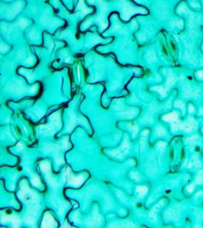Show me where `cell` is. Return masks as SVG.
I'll list each match as a JSON object with an SVG mask.
<instances>
[{"instance_id": "2", "label": "cell", "mask_w": 203, "mask_h": 228, "mask_svg": "<svg viewBox=\"0 0 203 228\" xmlns=\"http://www.w3.org/2000/svg\"><path fill=\"white\" fill-rule=\"evenodd\" d=\"M22 6H23L22 2L19 1V2H16L15 4H14V5L11 8H9V10L7 11V15L8 17L11 18L15 16V15H16V14H17V13L20 11V10L22 9Z\"/></svg>"}, {"instance_id": "7", "label": "cell", "mask_w": 203, "mask_h": 228, "mask_svg": "<svg viewBox=\"0 0 203 228\" xmlns=\"http://www.w3.org/2000/svg\"><path fill=\"white\" fill-rule=\"evenodd\" d=\"M78 78H79V81H80V71H79V66L78 67Z\"/></svg>"}, {"instance_id": "8", "label": "cell", "mask_w": 203, "mask_h": 228, "mask_svg": "<svg viewBox=\"0 0 203 228\" xmlns=\"http://www.w3.org/2000/svg\"><path fill=\"white\" fill-rule=\"evenodd\" d=\"M35 89H36V87H33L32 89H31V92H33V91H34L35 90Z\"/></svg>"}, {"instance_id": "3", "label": "cell", "mask_w": 203, "mask_h": 228, "mask_svg": "<svg viewBox=\"0 0 203 228\" xmlns=\"http://www.w3.org/2000/svg\"><path fill=\"white\" fill-rule=\"evenodd\" d=\"M77 10H78V13L82 16L86 15L89 13H91L92 10L89 8H87L85 5V4L83 0H79V2L78 3V7H77Z\"/></svg>"}, {"instance_id": "1", "label": "cell", "mask_w": 203, "mask_h": 228, "mask_svg": "<svg viewBox=\"0 0 203 228\" xmlns=\"http://www.w3.org/2000/svg\"><path fill=\"white\" fill-rule=\"evenodd\" d=\"M89 2H94L95 1L98 2V4H99V6L101 7V15H99V17L98 18V20L99 21V23L101 24V29H104V28H106L107 24L106 23H105V21H104V13L106 11L107 9V5L103 0H89Z\"/></svg>"}, {"instance_id": "6", "label": "cell", "mask_w": 203, "mask_h": 228, "mask_svg": "<svg viewBox=\"0 0 203 228\" xmlns=\"http://www.w3.org/2000/svg\"><path fill=\"white\" fill-rule=\"evenodd\" d=\"M26 62L27 64H32L33 63V62H34V58H33L32 57H30V58H29L27 59Z\"/></svg>"}, {"instance_id": "4", "label": "cell", "mask_w": 203, "mask_h": 228, "mask_svg": "<svg viewBox=\"0 0 203 228\" xmlns=\"http://www.w3.org/2000/svg\"><path fill=\"white\" fill-rule=\"evenodd\" d=\"M29 23L26 20L24 19H21L19 21V26L21 27V28H24V27H26L28 25Z\"/></svg>"}, {"instance_id": "5", "label": "cell", "mask_w": 203, "mask_h": 228, "mask_svg": "<svg viewBox=\"0 0 203 228\" xmlns=\"http://www.w3.org/2000/svg\"><path fill=\"white\" fill-rule=\"evenodd\" d=\"M8 46L7 45H4V44L1 43V46H0V49H1V52H5L6 51L8 50Z\"/></svg>"}]
</instances>
